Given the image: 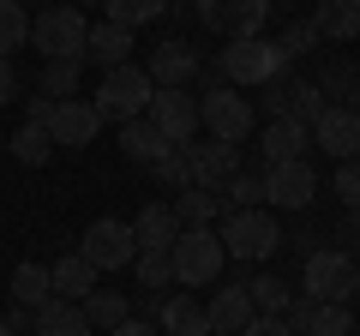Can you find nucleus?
Instances as JSON below:
<instances>
[{
    "label": "nucleus",
    "instance_id": "1",
    "mask_svg": "<svg viewBox=\"0 0 360 336\" xmlns=\"http://www.w3.org/2000/svg\"><path fill=\"white\" fill-rule=\"evenodd\" d=\"M150 96H156V84H150V72H144L139 60H127V66H115V72H103V84H96V115L103 120H115V127H127V120H139V115H150Z\"/></svg>",
    "mask_w": 360,
    "mask_h": 336
},
{
    "label": "nucleus",
    "instance_id": "2",
    "mask_svg": "<svg viewBox=\"0 0 360 336\" xmlns=\"http://www.w3.org/2000/svg\"><path fill=\"white\" fill-rule=\"evenodd\" d=\"M30 42H37L42 60H84V42H90L84 6H66V0L42 6V13L30 18Z\"/></svg>",
    "mask_w": 360,
    "mask_h": 336
},
{
    "label": "nucleus",
    "instance_id": "3",
    "mask_svg": "<svg viewBox=\"0 0 360 336\" xmlns=\"http://www.w3.org/2000/svg\"><path fill=\"white\" fill-rule=\"evenodd\" d=\"M217 72L229 78V84H276V78L288 72V54L270 37H240V42H229V49L217 54Z\"/></svg>",
    "mask_w": 360,
    "mask_h": 336
},
{
    "label": "nucleus",
    "instance_id": "4",
    "mask_svg": "<svg viewBox=\"0 0 360 336\" xmlns=\"http://www.w3.org/2000/svg\"><path fill=\"white\" fill-rule=\"evenodd\" d=\"M174 283L180 288H205V283H217L222 276V234L217 228H180V240H174Z\"/></svg>",
    "mask_w": 360,
    "mask_h": 336
},
{
    "label": "nucleus",
    "instance_id": "5",
    "mask_svg": "<svg viewBox=\"0 0 360 336\" xmlns=\"http://www.w3.org/2000/svg\"><path fill=\"white\" fill-rule=\"evenodd\" d=\"M288 234L276 228V217L270 210H234L229 217V228H222V252L229 259H246V264H258V259H276V246H283Z\"/></svg>",
    "mask_w": 360,
    "mask_h": 336
},
{
    "label": "nucleus",
    "instance_id": "6",
    "mask_svg": "<svg viewBox=\"0 0 360 336\" xmlns=\"http://www.w3.org/2000/svg\"><path fill=\"white\" fill-rule=\"evenodd\" d=\"M354 288H360V264H354V252H336V246L307 252V288H300V295L348 306V300H354Z\"/></svg>",
    "mask_w": 360,
    "mask_h": 336
},
{
    "label": "nucleus",
    "instance_id": "7",
    "mask_svg": "<svg viewBox=\"0 0 360 336\" xmlns=\"http://www.w3.org/2000/svg\"><path fill=\"white\" fill-rule=\"evenodd\" d=\"M198 120H205L210 138L246 144V132H252V103H246V96H234L229 84H210V91L198 96Z\"/></svg>",
    "mask_w": 360,
    "mask_h": 336
},
{
    "label": "nucleus",
    "instance_id": "8",
    "mask_svg": "<svg viewBox=\"0 0 360 336\" xmlns=\"http://www.w3.org/2000/svg\"><path fill=\"white\" fill-rule=\"evenodd\" d=\"M96 271H127L132 259H139V234H132V222H115V217H103V222H90L84 228V246H78Z\"/></svg>",
    "mask_w": 360,
    "mask_h": 336
},
{
    "label": "nucleus",
    "instance_id": "9",
    "mask_svg": "<svg viewBox=\"0 0 360 336\" xmlns=\"http://www.w3.org/2000/svg\"><path fill=\"white\" fill-rule=\"evenodd\" d=\"M198 18H205L210 30H222L229 42L240 37H258L270 18V0H198Z\"/></svg>",
    "mask_w": 360,
    "mask_h": 336
},
{
    "label": "nucleus",
    "instance_id": "10",
    "mask_svg": "<svg viewBox=\"0 0 360 336\" xmlns=\"http://www.w3.org/2000/svg\"><path fill=\"white\" fill-rule=\"evenodd\" d=\"M312 193H319V174H312L307 156H300V162L264 168V205H276V210H307Z\"/></svg>",
    "mask_w": 360,
    "mask_h": 336
},
{
    "label": "nucleus",
    "instance_id": "11",
    "mask_svg": "<svg viewBox=\"0 0 360 336\" xmlns=\"http://www.w3.org/2000/svg\"><path fill=\"white\" fill-rule=\"evenodd\" d=\"M193 150V186L222 198V186L240 174V144H222V138H205V144H186Z\"/></svg>",
    "mask_w": 360,
    "mask_h": 336
},
{
    "label": "nucleus",
    "instance_id": "12",
    "mask_svg": "<svg viewBox=\"0 0 360 336\" xmlns=\"http://www.w3.org/2000/svg\"><path fill=\"white\" fill-rule=\"evenodd\" d=\"M150 120L162 127L168 144H193V132L205 127V120H198V96H193V91H156V96H150Z\"/></svg>",
    "mask_w": 360,
    "mask_h": 336
},
{
    "label": "nucleus",
    "instance_id": "13",
    "mask_svg": "<svg viewBox=\"0 0 360 336\" xmlns=\"http://www.w3.org/2000/svg\"><path fill=\"white\" fill-rule=\"evenodd\" d=\"M312 144H324V156H336V162H354L360 156V108H324L319 120H312Z\"/></svg>",
    "mask_w": 360,
    "mask_h": 336
},
{
    "label": "nucleus",
    "instance_id": "14",
    "mask_svg": "<svg viewBox=\"0 0 360 336\" xmlns=\"http://www.w3.org/2000/svg\"><path fill=\"white\" fill-rule=\"evenodd\" d=\"M96 132H103L96 103H84V96H66V103H54V115H49V138H54V144H78V150H84Z\"/></svg>",
    "mask_w": 360,
    "mask_h": 336
},
{
    "label": "nucleus",
    "instance_id": "15",
    "mask_svg": "<svg viewBox=\"0 0 360 336\" xmlns=\"http://www.w3.org/2000/svg\"><path fill=\"white\" fill-rule=\"evenodd\" d=\"M144 72H150V84L156 91H186V78L198 72V54L186 49V42H156L150 49V60H144Z\"/></svg>",
    "mask_w": 360,
    "mask_h": 336
},
{
    "label": "nucleus",
    "instance_id": "16",
    "mask_svg": "<svg viewBox=\"0 0 360 336\" xmlns=\"http://www.w3.org/2000/svg\"><path fill=\"white\" fill-rule=\"evenodd\" d=\"M307 144H312V127H307V120L276 115V120L264 127V138H258V150H264V168H276V162H300Z\"/></svg>",
    "mask_w": 360,
    "mask_h": 336
},
{
    "label": "nucleus",
    "instance_id": "17",
    "mask_svg": "<svg viewBox=\"0 0 360 336\" xmlns=\"http://www.w3.org/2000/svg\"><path fill=\"white\" fill-rule=\"evenodd\" d=\"M205 318H210V336H240L246 324L258 318V312H252V295H246V283L217 288V295H210V306H205Z\"/></svg>",
    "mask_w": 360,
    "mask_h": 336
},
{
    "label": "nucleus",
    "instance_id": "18",
    "mask_svg": "<svg viewBox=\"0 0 360 336\" xmlns=\"http://www.w3.org/2000/svg\"><path fill=\"white\" fill-rule=\"evenodd\" d=\"M132 234H139V252H174V240H180L174 205H144L139 222H132Z\"/></svg>",
    "mask_w": 360,
    "mask_h": 336
},
{
    "label": "nucleus",
    "instance_id": "19",
    "mask_svg": "<svg viewBox=\"0 0 360 336\" xmlns=\"http://www.w3.org/2000/svg\"><path fill=\"white\" fill-rule=\"evenodd\" d=\"M49 276H54V295H60V300H78V306H84V300L96 295V276H103V271H96L84 252H66L60 264H49Z\"/></svg>",
    "mask_w": 360,
    "mask_h": 336
},
{
    "label": "nucleus",
    "instance_id": "20",
    "mask_svg": "<svg viewBox=\"0 0 360 336\" xmlns=\"http://www.w3.org/2000/svg\"><path fill=\"white\" fill-rule=\"evenodd\" d=\"M120 150H127L132 162H144V168H156V162H162L168 150H174V144L162 138V127H156L150 115H139V120H127V127H120Z\"/></svg>",
    "mask_w": 360,
    "mask_h": 336
},
{
    "label": "nucleus",
    "instance_id": "21",
    "mask_svg": "<svg viewBox=\"0 0 360 336\" xmlns=\"http://www.w3.org/2000/svg\"><path fill=\"white\" fill-rule=\"evenodd\" d=\"M84 60H96L103 72H115V66H127L132 60V30H120V25H90V42H84Z\"/></svg>",
    "mask_w": 360,
    "mask_h": 336
},
{
    "label": "nucleus",
    "instance_id": "22",
    "mask_svg": "<svg viewBox=\"0 0 360 336\" xmlns=\"http://www.w3.org/2000/svg\"><path fill=\"white\" fill-rule=\"evenodd\" d=\"M312 25H319V37L354 42L360 37V0H319L312 6Z\"/></svg>",
    "mask_w": 360,
    "mask_h": 336
},
{
    "label": "nucleus",
    "instance_id": "23",
    "mask_svg": "<svg viewBox=\"0 0 360 336\" xmlns=\"http://www.w3.org/2000/svg\"><path fill=\"white\" fill-rule=\"evenodd\" d=\"M13 300L18 306H30V312H42L54 300V276H49V264H37V259H25L13 271Z\"/></svg>",
    "mask_w": 360,
    "mask_h": 336
},
{
    "label": "nucleus",
    "instance_id": "24",
    "mask_svg": "<svg viewBox=\"0 0 360 336\" xmlns=\"http://www.w3.org/2000/svg\"><path fill=\"white\" fill-rule=\"evenodd\" d=\"M37 336H90V318H84L78 300H60V295H54L49 306L37 312Z\"/></svg>",
    "mask_w": 360,
    "mask_h": 336
},
{
    "label": "nucleus",
    "instance_id": "25",
    "mask_svg": "<svg viewBox=\"0 0 360 336\" xmlns=\"http://www.w3.org/2000/svg\"><path fill=\"white\" fill-rule=\"evenodd\" d=\"M156 330L162 336H210V318H205L198 300L174 295V300H162V324H156Z\"/></svg>",
    "mask_w": 360,
    "mask_h": 336
},
{
    "label": "nucleus",
    "instance_id": "26",
    "mask_svg": "<svg viewBox=\"0 0 360 336\" xmlns=\"http://www.w3.org/2000/svg\"><path fill=\"white\" fill-rule=\"evenodd\" d=\"M246 295H252V312H258V318H288V306H295V295L283 288V276H252Z\"/></svg>",
    "mask_w": 360,
    "mask_h": 336
},
{
    "label": "nucleus",
    "instance_id": "27",
    "mask_svg": "<svg viewBox=\"0 0 360 336\" xmlns=\"http://www.w3.org/2000/svg\"><path fill=\"white\" fill-rule=\"evenodd\" d=\"M222 210V198L217 193H205V186H186V193L174 198V217H180V228H210V217Z\"/></svg>",
    "mask_w": 360,
    "mask_h": 336
},
{
    "label": "nucleus",
    "instance_id": "28",
    "mask_svg": "<svg viewBox=\"0 0 360 336\" xmlns=\"http://www.w3.org/2000/svg\"><path fill=\"white\" fill-rule=\"evenodd\" d=\"M84 318H90V330H115V324H127V295H120V288H96V295L84 300Z\"/></svg>",
    "mask_w": 360,
    "mask_h": 336
},
{
    "label": "nucleus",
    "instance_id": "29",
    "mask_svg": "<svg viewBox=\"0 0 360 336\" xmlns=\"http://www.w3.org/2000/svg\"><path fill=\"white\" fill-rule=\"evenodd\" d=\"M78 72H84V60H49L37 91L49 96V103H66V96H78Z\"/></svg>",
    "mask_w": 360,
    "mask_h": 336
},
{
    "label": "nucleus",
    "instance_id": "30",
    "mask_svg": "<svg viewBox=\"0 0 360 336\" xmlns=\"http://www.w3.org/2000/svg\"><path fill=\"white\" fill-rule=\"evenodd\" d=\"M30 42V13L18 0H0V60H13V49Z\"/></svg>",
    "mask_w": 360,
    "mask_h": 336
},
{
    "label": "nucleus",
    "instance_id": "31",
    "mask_svg": "<svg viewBox=\"0 0 360 336\" xmlns=\"http://www.w3.org/2000/svg\"><path fill=\"white\" fill-rule=\"evenodd\" d=\"M103 6H108V25H120V30H139L168 13V0H103Z\"/></svg>",
    "mask_w": 360,
    "mask_h": 336
},
{
    "label": "nucleus",
    "instance_id": "32",
    "mask_svg": "<svg viewBox=\"0 0 360 336\" xmlns=\"http://www.w3.org/2000/svg\"><path fill=\"white\" fill-rule=\"evenodd\" d=\"M49 150H54L49 127H30V120H25V127L13 132V156H18L25 168H42V162H49Z\"/></svg>",
    "mask_w": 360,
    "mask_h": 336
},
{
    "label": "nucleus",
    "instance_id": "33",
    "mask_svg": "<svg viewBox=\"0 0 360 336\" xmlns=\"http://www.w3.org/2000/svg\"><path fill=\"white\" fill-rule=\"evenodd\" d=\"M324 108H330V103H324V91L312 84V78H288V115H295V120H307V127H312Z\"/></svg>",
    "mask_w": 360,
    "mask_h": 336
},
{
    "label": "nucleus",
    "instance_id": "34",
    "mask_svg": "<svg viewBox=\"0 0 360 336\" xmlns=\"http://www.w3.org/2000/svg\"><path fill=\"white\" fill-rule=\"evenodd\" d=\"M132 271H139V288H144V295H162V288L174 283V259H168V252H139Z\"/></svg>",
    "mask_w": 360,
    "mask_h": 336
},
{
    "label": "nucleus",
    "instance_id": "35",
    "mask_svg": "<svg viewBox=\"0 0 360 336\" xmlns=\"http://www.w3.org/2000/svg\"><path fill=\"white\" fill-rule=\"evenodd\" d=\"M150 174H156L162 186H180V193H186V186H193V150H186V144H174V150H168Z\"/></svg>",
    "mask_w": 360,
    "mask_h": 336
},
{
    "label": "nucleus",
    "instance_id": "36",
    "mask_svg": "<svg viewBox=\"0 0 360 336\" xmlns=\"http://www.w3.org/2000/svg\"><path fill=\"white\" fill-rule=\"evenodd\" d=\"M307 336H354V312L336 306V300H319V312H312V330Z\"/></svg>",
    "mask_w": 360,
    "mask_h": 336
},
{
    "label": "nucleus",
    "instance_id": "37",
    "mask_svg": "<svg viewBox=\"0 0 360 336\" xmlns=\"http://www.w3.org/2000/svg\"><path fill=\"white\" fill-rule=\"evenodd\" d=\"M222 205H234V210L264 205V174H234V181L222 186Z\"/></svg>",
    "mask_w": 360,
    "mask_h": 336
},
{
    "label": "nucleus",
    "instance_id": "38",
    "mask_svg": "<svg viewBox=\"0 0 360 336\" xmlns=\"http://www.w3.org/2000/svg\"><path fill=\"white\" fill-rule=\"evenodd\" d=\"M276 49H283L288 60H300V54H312V49H319V25H312V18H300V25H288L283 37H276Z\"/></svg>",
    "mask_w": 360,
    "mask_h": 336
},
{
    "label": "nucleus",
    "instance_id": "39",
    "mask_svg": "<svg viewBox=\"0 0 360 336\" xmlns=\"http://www.w3.org/2000/svg\"><path fill=\"white\" fill-rule=\"evenodd\" d=\"M319 91H324V96L336 91V96H348V108H360V72H354V66H330Z\"/></svg>",
    "mask_w": 360,
    "mask_h": 336
},
{
    "label": "nucleus",
    "instance_id": "40",
    "mask_svg": "<svg viewBox=\"0 0 360 336\" xmlns=\"http://www.w3.org/2000/svg\"><path fill=\"white\" fill-rule=\"evenodd\" d=\"M330 193L342 198L348 210H360V156H354V162H342V168H336V181H330Z\"/></svg>",
    "mask_w": 360,
    "mask_h": 336
},
{
    "label": "nucleus",
    "instance_id": "41",
    "mask_svg": "<svg viewBox=\"0 0 360 336\" xmlns=\"http://www.w3.org/2000/svg\"><path fill=\"white\" fill-rule=\"evenodd\" d=\"M312 312H319V300H312V295H300L295 306H288V330H295V336H307V330H312Z\"/></svg>",
    "mask_w": 360,
    "mask_h": 336
},
{
    "label": "nucleus",
    "instance_id": "42",
    "mask_svg": "<svg viewBox=\"0 0 360 336\" xmlns=\"http://www.w3.org/2000/svg\"><path fill=\"white\" fill-rule=\"evenodd\" d=\"M49 115H54V103H49V96H25V120H30V127H49Z\"/></svg>",
    "mask_w": 360,
    "mask_h": 336
},
{
    "label": "nucleus",
    "instance_id": "43",
    "mask_svg": "<svg viewBox=\"0 0 360 336\" xmlns=\"http://www.w3.org/2000/svg\"><path fill=\"white\" fill-rule=\"evenodd\" d=\"M240 336H295V330H288V318H252Z\"/></svg>",
    "mask_w": 360,
    "mask_h": 336
},
{
    "label": "nucleus",
    "instance_id": "44",
    "mask_svg": "<svg viewBox=\"0 0 360 336\" xmlns=\"http://www.w3.org/2000/svg\"><path fill=\"white\" fill-rule=\"evenodd\" d=\"M264 115L276 120V115H288V78L283 84H270V96H264Z\"/></svg>",
    "mask_w": 360,
    "mask_h": 336
},
{
    "label": "nucleus",
    "instance_id": "45",
    "mask_svg": "<svg viewBox=\"0 0 360 336\" xmlns=\"http://www.w3.org/2000/svg\"><path fill=\"white\" fill-rule=\"evenodd\" d=\"M18 96V72H13V60H0V103H13Z\"/></svg>",
    "mask_w": 360,
    "mask_h": 336
},
{
    "label": "nucleus",
    "instance_id": "46",
    "mask_svg": "<svg viewBox=\"0 0 360 336\" xmlns=\"http://www.w3.org/2000/svg\"><path fill=\"white\" fill-rule=\"evenodd\" d=\"M108 336H162V330H156V324H144V318H127V324H115Z\"/></svg>",
    "mask_w": 360,
    "mask_h": 336
},
{
    "label": "nucleus",
    "instance_id": "47",
    "mask_svg": "<svg viewBox=\"0 0 360 336\" xmlns=\"http://www.w3.org/2000/svg\"><path fill=\"white\" fill-rule=\"evenodd\" d=\"M30 324H37V312H30V306H18V312H13V318H6V330H13V336H18V330H30Z\"/></svg>",
    "mask_w": 360,
    "mask_h": 336
},
{
    "label": "nucleus",
    "instance_id": "48",
    "mask_svg": "<svg viewBox=\"0 0 360 336\" xmlns=\"http://www.w3.org/2000/svg\"><path fill=\"white\" fill-rule=\"evenodd\" d=\"M0 336H13V330H6V318H0Z\"/></svg>",
    "mask_w": 360,
    "mask_h": 336
},
{
    "label": "nucleus",
    "instance_id": "49",
    "mask_svg": "<svg viewBox=\"0 0 360 336\" xmlns=\"http://www.w3.org/2000/svg\"><path fill=\"white\" fill-rule=\"evenodd\" d=\"M354 264H360V240H354Z\"/></svg>",
    "mask_w": 360,
    "mask_h": 336
},
{
    "label": "nucleus",
    "instance_id": "50",
    "mask_svg": "<svg viewBox=\"0 0 360 336\" xmlns=\"http://www.w3.org/2000/svg\"><path fill=\"white\" fill-rule=\"evenodd\" d=\"M84 6H103V0H84Z\"/></svg>",
    "mask_w": 360,
    "mask_h": 336
}]
</instances>
